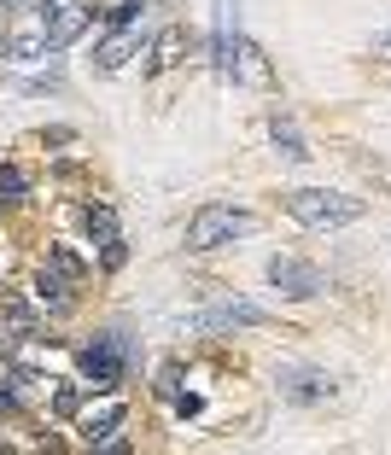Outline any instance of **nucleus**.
I'll return each instance as SVG.
<instances>
[{
	"instance_id": "1a4fd4ad",
	"label": "nucleus",
	"mask_w": 391,
	"mask_h": 455,
	"mask_svg": "<svg viewBox=\"0 0 391 455\" xmlns=\"http://www.w3.org/2000/svg\"><path fill=\"white\" fill-rule=\"evenodd\" d=\"M82 228H88V240H94V245L117 240V216H111L106 204H88V211H82Z\"/></svg>"
},
{
	"instance_id": "f8f14e48",
	"label": "nucleus",
	"mask_w": 391,
	"mask_h": 455,
	"mask_svg": "<svg viewBox=\"0 0 391 455\" xmlns=\"http://www.w3.org/2000/svg\"><path fill=\"white\" fill-rule=\"evenodd\" d=\"M176 59H181V29H164L158 47H152V70H170Z\"/></svg>"
},
{
	"instance_id": "dca6fc26",
	"label": "nucleus",
	"mask_w": 391,
	"mask_h": 455,
	"mask_svg": "<svg viewBox=\"0 0 391 455\" xmlns=\"http://www.w3.org/2000/svg\"><path fill=\"white\" fill-rule=\"evenodd\" d=\"M0 199H24V175H18L12 164L0 170Z\"/></svg>"
},
{
	"instance_id": "a211bd4d",
	"label": "nucleus",
	"mask_w": 391,
	"mask_h": 455,
	"mask_svg": "<svg viewBox=\"0 0 391 455\" xmlns=\"http://www.w3.org/2000/svg\"><path fill=\"white\" fill-rule=\"evenodd\" d=\"M374 53H379V59H391V29H379V36H374Z\"/></svg>"
},
{
	"instance_id": "2eb2a0df",
	"label": "nucleus",
	"mask_w": 391,
	"mask_h": 455,
	"mask_svg": "<svg viewBox=\"0 0 391 455\" xmlns=\"http://www.w3.org/2000/svg\"><path fill=\"white\" fill-rule=\"evenodd\" d=\"M140 18V0H117V6H111V29H129Z\"/></svg>"
},
{
	"instance_id": "f257e3e1",
	"label": "nucleus",
	"mask_w": 391,
	"mask_h": 455,
	"mask_svg": "<svg viewBox=\"0 0 391 455\" xmlns=\"http://www.w3.org/2000/svg\"><path fill=\"white\" fill-rule=\"evenodd\" d=\"M286 211H292V216H298L304 228H351L356 216H363V204H356L351 193L298 188V193H286Z\"/></svg>"
},
{
	"instance_id": "9b49d317",
	"label": "nucleus",
	"mask_w": 391,
	"mask_h": 455,
	"mask_svg": "<svg viewBox=\"0 0 391 455\" xmlns=\"http://www.w3.org/2000/svg\"><path fill=\"white\" fill-rule=\"evenodd\" d=\"M117 420H123V409L111 403V409H100V415H88V420H82V438H88V443H106Z\"/></svg>"
},
{
	"instance_id": "4468645a",
	"label": "nucleus",
	"mask_w": 391,
	"mask_h": 455,
	"mask_svg": "<svg viewBox=\"0 0 391 455\" xmlns=\"http://www.w3.org/2000/svg\"><path fill=\"white\" fill-rule=\"evenodd\" d=\"M47 53V36H41V29H18L12 36V59H41Z\"/></svg>"
},
{
	"instance_id": "ddd939ff",
	"label": "nucleus",
	"mask_w": 391,
	"mask_h": 455,
	"mask_svg": "<svg viewBox=\"0 0 391 455\" xmlns=\"http://www.w3.org/2000/svg\"><path fill=\"white\" fill-rule=\"evenodd\" d=\"M275 147L286 152V158H310V147H304V140H298V129L286 117H275Z\"/></svg>"
},
{
	"instance_id": "f03ea898",
	"label": "nucleus",
	"mask_w": 391,
	"mask_h": 455,
	"mask_svg": "<svg viewBox=\"0 0 391 455\" xmlns=\"http://www.w3.org/2000/svg\"><path fill=\"white\" fill-rule=\"evenodd\" d=\"M251 228H257V216L240 211V204H204V211L188 222V245L193 251H216V245L240 240V234H251Z\"/></svg>"
},
{
	"instance_id": "423d86ee",
	"label": "nucleus",
	"mask_w": 391,
	"mask_h": 455,
	"mask_svg": "<svg viewBox=\"0 0 391 455\" xmlns=\"http://www.w3.org/2000/svg\"><path fill=\"white\" fill-rule=\"evenodd\" d=\"M269 281L281 286L286 298H315L322 292V268L304 263V257H269Z\"/></svg>"
},
{
	"instance_id": "aec40b11",
	"label": "nucleus",
	"mask_w": 391,
	"mask_h": 455,
	"mask_svg": "<svg viewBox=\"0 0 391 455\" xmlns=\"http://www.w3.org/2000/svg\"><path fill=\"white\" fill-rule=\"evenodd\" d=\"M12 409H18V397H12L6 386H0V415H12Z\"/></svg>"
},
{
	"instance_id": "f3484780",
	"label": "nucleus",
	"mask_w": 391,
	"mask_h": 455,
	"mask_svg": "<svg viewBox=\"0 0 391 455\" xmlns=\"http://www.w3.org/2000/svg\"><path fill=\"white\" fill-rule=\"evenodd\" d=\"M123 257H129V245L111 240V245H106V268H123Z\"/></svg>"
},
{
	"instance_id": "39448f33",
	"label": "nucleus",
	"mask_w": 391,
	"mask_h": 455,
	"mask_svg": "<svg viewBox=\"0 0 391 455\" xmlns=\"http://www.w3.org/2000/svg\"><path fill=\"white\" fill-rule=\"evenodd\" d=\"M36 29L47 36V47H70V41L88 29V6H82V0H41Z\"/></svg>"
},
{
	"instance_id": "20e7f679",
	"label": "nucleus",
	"mask_w": 391,
	"mask_h": 455,
	"mask_svg": "<svg viewBox=\"0 0 391 455\" xmlns=\"http://www.w3.org/2000/svg\"><path fill=\"white\" fill-rule=\"evenodd\" d=\"M263 322H269V315H263L251 298H234V292L228 298H211V304L193 315L199 333H234V327H263Z\"/></svg>"
},
{
	"instance_id": "7ed1b4c3",
	"label": "nucleus",
	"mask_w": 391,
	"mask_h": 455,
	"mask_svg": "<svg viewBox=\"0 0 391 455\" xmlns=\"http://www.w3.org/2000/svg\"><path fill=\"white\" fill-rule=\"evenodd\" d=\"M76 368H82V386L111 391L123 379V368H129V339H123V333H100L94 345L76 356Z\"/></svg>"
},
{
	"instance_id": "6ab92c4d",
	"label": "nucleus",
	"mask_w": 391,
	"mask_h": 455,
	"mask_svg": "<svg viewBox=\"0 0 391 455\" xmlns=\"http://www.w3.org/2000/svg\"><path fill=\"white\" fill-rule=\"evenodd\" d=\"M100 455H129V443H117V438H106V443H100Z\"/></svg>"
},
{
	"instance_id": "6e6552de",
	"label": "nucleus",
	"mask_w": 391,
	"mask_h": 455,
	"mask_svg": "<svg viewBox=\"0 0 391 455\" xmlns=\"http://www.w3.org/2000/svg\"><path fill=\"white\" fill-rule=\"evenodd\" d=\"M135 47H140V29L129 24V29H117V36H111L106 47H100V59H94V65H100V70H123V65H129V53H135Z\"/></svg>"
},
{
	"instance_id": "0eeeda50",
	"label": "nucleus",
	"mask_w": 391,
	"mask_h": 455,
	"mask_svg": "<svg viewBox=\"0 0 391 455\" xmlns=\"http://www.w3.org/2000/svg\"><path fill=\"white\" fill-rule=\"evenodd\" d=\"M281 397L286 403H327L333 397V379L322 368H286L281 374Z\"/></svg>"
},
{
	"instance_id": "9d476101",
	"label": "nucleus",
	"mask_w": 391,
	"mask_h": 455,
	"mask_svg": "<svg viewBox=\"0 0 391 455\" xmlns=\"http://www.w3.org/2000/svg\"><path fill=\"white\" fill-rule=\"evenodd\" d=\"M36 298H41V304H47V309H53V315H65V309H70L65 275H59V268H47V275H41V281H36Z\"/></svg>"
}]
</instances>
